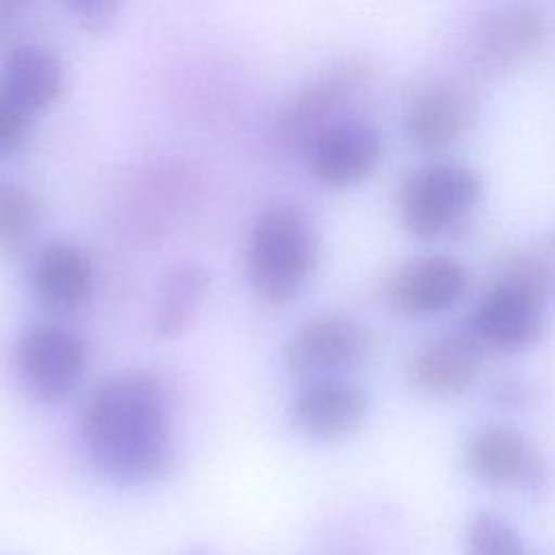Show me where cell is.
Instances as JSON below:
<instances>
[{"instance_id": "6da1fadb", "label": "cell", "mask_w": 555, "mask_h": 555, "mask_svg": "<svg viewBox=\"0 0 555 555\" xmlns=\"http://www.w3.org/2000/svg\"><path fill=\"white\" fill-rule=\"evenodd\" d=\"M80 440L93 468L119 486L165 477L176 460L169 392L145 371L104 379L80 412Z\"/></svg>"}, {"instance_id": "7a4b0ae2", "label": "cell", "mask_w": 555, "mask_h": 555, "mask_svg": "<svg viewBox=\"0 0 555 555\" xmlns=\"http://www.w3.org/2000/svg\"><path fill=\"white\" fill-rule=\"evenodd\" d=\"M319 236L310 215L295 204H273L251 223L245 271L254 293L271 304L295 299L317 267Z\"/></svg>"}, {"instance_id": "3957f363", "label": "cell", "mask_w": 555, "mask_h": 555, "mask_svg": "<svg viewBox=\"0 0 555 555\" xmlns=\"http://www.w3.org/2000/svg\"><path fill=\"white\" fill-rule=\"evenodd\" d=\"M548 286L551 271L540 258L516 260L503 280L481 295L466 330L488 351H525L542 334V299Z\"/></svg>"}, {"instance_id": "277c9868", "label": "cell", "mask_w": 555, "mask_h": 555, "mask_svg": "<svg viewBox=\"0 0 555 555\" xmlns=\"http://www.w3.org/2000/svg\"><path fill=\"white\" fill-rule=\"evenodd\" d=\"M371 65L364 59H345L293 95L275 117L273 145L288 156H306L312 143L338 119L366 89Z\"/></svg>"}, {"instance_id": "5b68a950", "label": "cell", "mask_w": 555, "mask_h": 555, "mask_svg": "<svg viewBox=\"0 0 555 555\" xmlns=\"http://www.w3.org/2000/svg\"><path fill=\"white\" fill-rule=\"evenodd\" d=\"M481 178L466 165L431 160L403 180L399 212L410 234L423 241L453 230L479 202Z\"/></svg>"}, {"instance_id": "8992f818", "label": "cell", "mask_w": 555, "mask_h": 555, "mask_svg": "<svg viewBox=\"0 0 555 555\" xmlns=\"http://www.w3.org/2000/svg\"><path fill=\"white\" fill-rule=\"evenodd\" d=\"M15 364L26 390L41 401L67 397L85 377V338L61 323H35L17 340Z\"/></svg>"}, {"instance_id": "52a82bcc", "label": "cell", "mask_w": 555, "mask_h": 555, "mask_svg": "<svg viewBox=\"0 0 555 555\" xmlns=\"http://www.w3.org/2000/svg\"><path fill=\"white\" fill-rule=\"evenodd\" d=\"M369 353V334L351 317L323 314L299 325L284 345V366L304 379L338 375Z\"/></svg>"}, {"instance_id": "ba28073f", "label": "cell", "mask_w": 555, "mask_h": 555, "mask_svg": "<svg viewBox=\"0 0 555 555\" xmlns=\"http://www.w3.org/2000/svg\"><path fill=\"white\" fill-rule=\"evenodd\" d=\"M384 141L364 117H343L308 150L310 176L327 189H349L366 180L379 158Z\"/></svg>"}, {"instance_id": "9c48e42d", "label": "cell", "mask_w": 555, "mask_h": 555, "mask_svg": "<svg viewBox=\"0 0 555 555\" xmlns=\"http://www.w3.org/2000/svg\"><path fill=\"white\" fill-rule=\"evenodd\" d=\"M288 414L306 438L330 442L353 434L364 423L369 399L358 384L340 375H321L297 388Z\"/></svg>"}, {"instance_id": "30bf717a", "label": "cell", "mask_w": 555, "mask_h": 555, "mask_svg": "<svg viewBox=\"0 0 555 555\" xmlns=\"http://www.w3.org/2000/svg\"><path fill=\"white\" fill-rule=\"evenodd\" d=\"M468 288L466 267L442 254L403 262L386 282V304L410 317H431L451 310Z\"/></svg>"}, {"instance_id": "8fae6325", "label": "cell", "mask_w": 555, "mask_h": 555, "mask_svg": "<svg viewBox=\"0 0 555 555\" xmlns=\"http://www.w3.org/2000/svg\"><path fill=\"white\" fill-rule=\"evenodd\" d=\"M483 347L464 327L423 345L408 366L410 386L429 397H455L479 375Z\"/></svg>"}, {"instance_id": "7c38bea8", "label": "cell", "mask_w": 555, "mask_h": 555, "mask_svg": "<svg viewBox=\"0 0 555 555\" xmlns=\"http://www.w3.org/2000/svg\"><path fill=\"white\" fill-rule=\"evenodd\" d=\"M30 282L37 299L54 312H74L85 306L95 286L91 256L76 243H48L33 262Z\"/></svg>"}, {"instance_id": "4fadbf2b", "label": "cell", "mask_w": 555, "mask_h": 555, "mask_svg": "<svg viewBox=\"0 0 555 555\" xmlns=\"http://www.w3.org/2000/svg\"><path fill=\"white\" fill-rule=\"evenodd\" d=\"M470 119L473 106L462 91L429 87L408 104L403 126L414 147L421 152H442L464 137Z\"/></svg>"}, {"instance_id": "5bb4252c", "label": "cell", "mask_w": 555, "mask_h": 555, "mask_svg": "<svg viewBox=\"0 0 555 555\" xmlns=\"http://www.w3.org/2000/svg\"><path fill=\"white\" fill-rule=\"evenodd\" d=\"M468 470L488 486H516L531 477L535 453L527 438L505 425H486L475 429L464 449Z\"/></svg>"}, {"instance_id": "9a60e30c", "label": "cell", "mask_w": 555, "mask_h": 555, "mask_svg": "<svg viewBox=\"0 0 555 555\" xmlns=\"http://www.w3.org/2000/svg\"><path fill=\"white\" fill-rule=\"evenodd\" d=\"M63 63L59 56L35 43L15 46L0 69V91L28 115L52 106L63 91Z\"/></svg>"}, {"instance_id": "2e32d148", "label": "cell", "mask_w": 555, "mask_h": 555, "mask_svg": "<svg viewBox=\"0 0 555 555\" xmlns=\"http://www.w3.org/2000/svg\"><path fill=\"white\" fill-rule=\"evenodd\" d=\"M210 286V275L199 264H182L173 269L165 284L160 286L156 312H154V330L163 338H173L186 332V327L195 321L206 293Z\"/></svg>"}, {"instance_id": "e0dca14e", "label": "cell", "mask_w": 555, "mask_h": 555, "mask_svg": "<svg viewBox=\"0 0 555 555\" xmlns=\"http://www.w3.org/2000/svg\"><path fill=\"white\" fill-rule=\"evenodd\" d=\"M39 225V204L20 182L0 178V251L20 254Z\"/></svg>"}, {"instance_id": "ac0fdd59", "label": "cell", "mask_w": 555, "mask_h": 555, "mask_svg": "<svg viewBox=\"0 0 555 555\" xmlns=\"http://www.w3.org/2000/svg\"><path fill=\"white\" fill-rule=\"evenodd\" d=\"M542 37V20L533 11L514 9L496 17L486 30L483 54L494 65H505L533 48Z\"/></svg>"}, {"instance_id": "d6986e66", "label": "cell", "mask_w": 555, "mask_h": 555, "mask_svg": "<svg viewBox=\"0 0 555 555\" xmlns=\"http://www.w3.org/2000/svg\"><path fill=\"white\" fill-rule=\"evenodd\" d=\"M464 551L466 555H527L518 531L496 512H479L470 518Z\"/></svg>"}, {"instance_id": "ffe728a7", "label": "cell", "mask_w": 555, "mask_h": 555, "mask_svg": "<svg viewBox=\"0 0 555 555\" xmlns=\"http://www.w3.org/2000/svg\"><path fill=\"white\" fill-rule=\"evenodd\" d=\"M30 117L9 95L0 91V156L13 154L26 141L30 130Z\"/></svg>"}, {"instance_id": "44dd1931", "label": "cell", "mask_w": 555, "mask_h": 555, "mask_svg": "<svg viewBox=\"0 0 555 555\" xmlns=\"http://www.w3.org/2000/svg\"><path fill=\"white\" fill-rule=\"evenodd\" d=\"M72 15L89 33H104L121 11V0H65Z\"/></svg>"}, {"instance_id": "7402d4cb", "label": "cell", "mask_w": 555, "mask_h": 555, "mask_svg": "<svg viewBox=\"0 0 555 555\" xmlns=\"http://www.w3.org/2000/svg\"><path fill=\"white\" fill-rule=\"evenodd\" d=\"M30 0H0V28L15 22Z\"/></svg>"}, {"instance_id": "603a6c76", "label": "cell", "mask_w": 555, "mask_h": 555, "mask_svg": "<svg viewBox=\"0 0 555 555\" xmlns=\"http://www.w3.org/2000/svg\"><path fill=\"white\" fill-rule=\"evenodd\" d=\"M189 555H208V553H204V551H191Z\"/></svg>"}]
</instances>
